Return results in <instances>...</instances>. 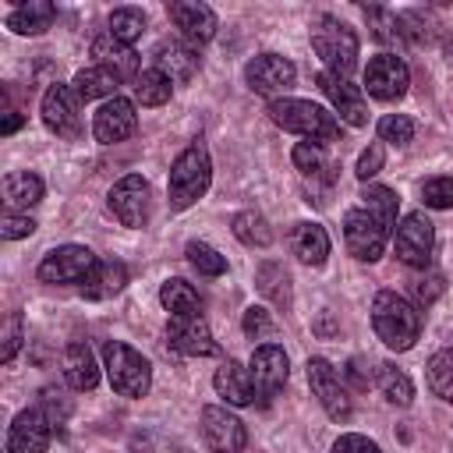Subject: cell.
Listing matches in <instances>:
<instances>
[{"mask_svg": "<svg viewBox=\"0 0 453 453\" xmlns=\"http://www.w3.org/2000/svg\"><path fill=\"white\" fill-rule=\"evenodd\" d=\"M372 329L389 350H411L421 336V311L396 290H379L372 301Z\"/></svg>", "mask_w": 453, "mask_h": 453, "instance_id": "1", "label": "cell"}, {"mask_svg": "<svg viewBox=\"0 0 453 453\" xmlns=\"http://www.w3.org/2000/svg\"><path fill=\"white\" fill-rule=\"evenodd\" d=\"M311 35V50L315 57L326 64L329 74L336 78H350V71L357 67V35L350 25H343L333 14H315L308 25Z\"/></svg>", "mask_w": 453, "mask_h": 453, "instance_id": "2", "label": "cell"}, {"mask_svg": "<svg viewBox=\"0 0 453 453\" xmlns=\"http://www.w3.org/2000/svg\"><path fill=\"white\" fill-rule=\"evenodd\" d=\"M269 120L276 124V127H283V131H294V134H304L308 142H336L340 138V120L329 113V110H322L319 103H311V99H290V96H283V99H273L269 103Z\"/></svg>", "mask_w": 453, "mask_h": 453, "instance_id": "3", "label": "cell"}, {"mask_svg": "<svg viewBox=\"0 0 453 453\" xmlns=\"http://www.w3.org/2000/svg\"><path fill=\"white\" fill-rule=\"evenodd\" d=\"M212 180V159L202 138H195L170 166V180H166V195H170V209H188L195 205Z\"/></svg>", "mask_w": 453, "mask_h": 453, "instance_id": "4", "label": "cell"}, {"mask_svg": "<svg viewBox=\"0 0 453 453\" xmlns=\"http://www.w3.org/2000/svg\"><path fill=\"white\" fill-rule=\"evenodd\" d=\"M103 368H106V379H110L117 396L138 400L152 386V365L134 347H127L120 340H106L103 343Z\"/></svg>", "mask_w": 453, "mask_h": 453, "instance_id": "5", "label": "cell"}, {"mask_svg": "<svg viewBox=\"0 0 453 453\" xmlns=\"http://www.w3.org/2000/svg\"><path fill=\"white\" fill-rule=\"evenodd\" d=\"M389 237H393V230L382 219H375L368 209H361V205L357 209H347V216H343V241H347V251L357 262L382 258Z\"/></svg>", "mask_w": 453, "mask_h": 453, "instance_id": "6", "label": "cell"}, {"mask_svg": "<svg viewBox=\"0 0 453 453\" xmlns=\"http://www.w3.org/2000/svg\"><path fill=\"white\" fill-rule=\"evenodd\" d=\"M393 251L411 269H428L435 251V226L425 212H407L393 230Z\"/></svg>", "mask_w": 453, "mask_h": 453, "instance_id": "7", "label": "cell"}, {"mask_svg": "<svg viewBox=\"0 0 453 453\" xmlns=\"http://www.w3.org/2000/svg\"><path fill=\"white\" fill-rule=\"evenodd\" d=\"M96 262L99 258L92 255V248H85V244H60V248L42 255L35 276L42 283H53V287H60V283H85V276L96 269Z\"/></svg>", "mask_w": 453, "mask_h": 453, "instance_id": "8", "label": "cell"}, {"mask_svg": "<svg viewBox=\"0 0 453 453\" xmlns=\"http://www.w3.org/2000/svg\"><path fill=\"white\" fill-rule=\"evenodd\" d=\"M294 78H297L294 60H287L280 53H258L244 67V85L255 96H269V99H283V92L294 85Z\"/></svg>", "mask_w": 453, "mask_h": 453, "instance_id": "9", "label": "cell"}, {"mask_svg": "<svg viewBox=\"0 0 453 453\" xmlns=\"http://www.w3.org/2000/svg\"><path fill=\"white\" fill-rule=\"evenodd\" d=\"M39 113H42V124L57 134V138H81V117H78V96L71 85L64 81H53L39 103Z\"/></svg>", "mask_w": 453, "mask_h": 453, "instance_id": "10", "label": "cell"}, {"mask_svg": "<svg viewBox=\"0 0 453 453\" xmlns=\"http://www.w3.org/2000/svg\"><path fill=\"white\" fill-rule=\"evenodd\" d=\"M251 382H255V396L258 400H273L283 386H287V375H290V361H287V350L280 343H258L251 350Z\"/></svg>", "mask_w": 453, "mask_h": 453, "instance_id": "11", "label": "cell"}, {"mask_svg": "<svg viewBox=\"0 0 453 453\" xmlns=\"http://www.w3.org/2000/svg\"><path fill=\"white\" fill-rule=\"evenodd\" d=\"M308 386H311V393L319 396L322 411L333 421H347L350 418V393H347L340 372L326 357H308Z\"/></svg>", "mask_w": 453, "mask_h": 453, "instance_id": "12", "label": "cell"}, {"mask_svg": "<svg viewBox=\"0 0 453 453\" xmlns=\"http://www.w3.org/2000/svg\"><path fill=\"white\" fill-rule=\"evenodd\" d=\"M407 85H411V71H407L403 57L379 53V57L368 60V67H365V88H368L372 99L393 103V99H400L407 92Z\"/></svg>", "mask_w": 453, "mask_h": 453, "instance_id": "13", "label": "cell"}, {"mask_svg": "<svg viewBox=\"0 0 453 453\" xmlns=\"http://www.w3.org/2000/svg\"><path fill=\"white\" fill-rule=\"evenodd\" d=\"M106 205H110V212H113L124 226H145V219H149V205H152L149 180L138 177V173L120 177V180L110 188Z\"/></svg>", "mask_w": 453, "mask_h": 453, "instance_id": "14", "label": "cell"}, {"mask_svg": "<svg viewBox=\"0 0 453 453\" xmlns=\"http://www.w3.org/2000/svg\"><path fill=\"white\" fill-rule=\"evenodd\" d=\"M202 439L212 453H241L248 446V428L226 407L209 403V407H202Z\"/></svg>", "mask_w": 453, "mask_h": 453, "instance_id": "15", "label": "cell"}, {"mask_svg": "<svg viewBox=\"0 0 453 453\" xmlns=\"http://www.w3.org/2000/svg\"><path fill=\"white\" fill-rule=\"evenodd\" d=\"M166 343L177 354H188V357H212V354H219V343L212 340V329H209V322L202 315H170Z\"/></svg>", "mask_w": 453, "mask_h": 453, "instance_id": "16", "label": "cell"}, {"mask_svg": "<svg viewBox=\"0 0 453 453\" xmlns=\"http://www.w3.org/2000/svg\"><path fill=\"white\" fill-rule=\"evenodd\" d=\"M53 435V421L42 414V407H25L14 414L7 428V453H46Z\"/></svg>", "mask_w": 453, "mask_h": 453, "instance_id": "17", "label": "cell"}, {"mask_svg": "<svg viewBox=\"0 0 453 453\" xmlns=\"http://www.w3.org/2000/svg\"><path fill=\"white\" fill-rule=\"evenodd\" d=\"M166 14L170 21L177 25L180 39L191 42V46H202L216 35L219 21H216V11L209 4H198V0H170L166 4Z\"/></svg>", "mask_w": 453, "mask_h": 453, "instance_id": "18", "label": "cell"}, {"mask_svg": "<svg viewBox=\"0 0 453 453\" xmlns=\"http://www.w3.org/2000/svg\"><path fill=\"white\" fill-rule=\"evenodd\" d=\"M134 127H138V113H134V103L124 96L106 99L92 117V134L99 145H117V142L131 138Z\"/></svg>", "mask_w": 453, "mask_h": 453, "instance_id": "19", "label": "cell"}, {"mask_svg": "<svg viewBox=\"0 0 453 453\" xmlns=\"http://www.w3.org/2000/svg\"><path fill=\"white\" fill-rule=\"evenodd\" d=\"M315 85L326 92L329 106L340 113V120H347L350 127H361L368 124V106H365V96L357 85H350V78H336L329 71H319L315 74Z\"/></svg>", "mask_w": 453, "mask_h": 453, "instance_id": "20", "label": "cell"}, {"mask_svg": "<svg viewBox=\"0 0 453 453\" xmlns=\"http://www.w3.org/2000/svg\"><path fill=\"white\" fill-rule=\"evenodd\" d=\"M152 67L163 71L173 85H188L198 74L202 60H198V50L191 42H184V39H163L152 50Z\"/></svg>", "mask_w": 453, "mask_h": 453, "instance_id": "21", "label": "cell"}, {"mask_svg": "<svg viewBox=\"0 0 453 453\" xmlns=\"http://www.w3.org/2000/svg\"><path fill=\"white\" fill-rule=\"evenodd\" d=\"M212 386H216V393H219V396L230 403V407H248V403L255 400V382H251V372H248L241 361H234V357H226V361L216 368Z\"/></svg>", "mask_w": 453, "mask_h": 453, "instance_id": "22", "label": "cell"}, {"mask_svg": "<svg viewBox=\"0 0 453 453\" xmlns=\"http://www.w3.org/2000/svg\"><path fill=\"white\" fill-rule=\"evenodd\" d=\"M92 57H96V64L110 67L120 81H124V78H138V74H142V71H138V53H134V46H127V42L113 39L110 32L92 39Z\"/></svg>", "mask_w": 453, "mask_h": 453, "instance_id": "23", "label": "cell"}, {"mask_svg": "<svg viewBox=\"0 0 453 453\" xmlns=\"http://www.w3.org/2000/svg\"><path fill=\"white\" fill-rule=\"evenodd\" d=\"M64 379L71 389L85 393V389H96L99 386V365H96V354L88 343L74 340L64 347Z\"/></svg>", "mask_w": 453, "mask_h": 453, "instance_id": "24", "label": "cell"}, {"mask_svg": "<svg viewBox=\"0 0 453 453\" xmlns=\"http://www.w3.org/2000/svg\"><path fill=\"white\" fill-rule=\"evenodd\" d=\"M290 251L304 265H322L326 255H329V234H326V226L322 223H311V219L297 223L290 230Z\"/></svg>", "mask_w": 453, "mask_h": 453, "instance_id": "25", "label": "cell"}, {"mask_svg": "<svg viewBox=\"0 0 453 453\" xmlns=\"http://www.w3.org/2000/svg\"><path fill=\"white\" fill-rule=\"evenodd\" d=\"M124 283H127V265L117 262V258H106V262H96V269L85 276L81 294H85L88 301H106V297L120 294Z\"/></svg>", "mask_w": 453, "mask_h": 453, "instance_id": "26", "label": "cell"}, {"mask_svg": "<svg viewBox=\"0 0 453 453\" xmlns=\"http://www.w3.org/2000/svg\"><path fill=\"white\" fill-rule=\"evenodd\" d=\"M53 18H57V7L50 0H28L7 14V28L18 35H42L53 25Z\"/></svg>", "mask_w": 453, "mask_h": 453, "instance_id": "27", "label": "cell"}, {"mask_svg": "<svg viewBox=\"0 0 453 453\" xmlns=\"http://www.w3.org/2000/svg\"><path fill=\"white\" fill-rule=\"evenodd\" d=\"M42 191H46V184L32 170H14V173L4 177V205H7V212L42 202Z\"/></svg>", "mask_w": 453, "mask_h": 453, "instance_id": "28", "label": "cell"}, {"mask_svg": "<svg viewBox=\"0 0 453 453\" xmlns=\"http://www.w3.org/2000/svg\"><path fill=\"white\" fill-rule=\"evenodd\" d=\"M71 88H74V96L85 99V103H88V99H113L117 88H120V78H117L110 67L92 64V67H81V71L74 74Z\"/></svg>", "mask_w": 453, "mask_h": 453, "instance_id": "29", "label": "cell"}, {"mask_svg": "<svg viewBox=\"0 0 453 453\" xmlns=\"http://www.w3.org/2000/svg\"><path fill=\"white\" fill-rule=\"evenodd\" d=\"M159 304H163L170 315H202V297H198V290H195L188 280H180V276H173V280H166V283L159 287Z\"/></svg>", "mask_w": 453, "mask_h": 453, "instance_id": "30", "label": "cell"}, {"mask_svg": "<svg viewBox=\"0 0 453 453\" xmlns=\"http://www.w3.org/2000/svg\"><path fill=\"white\" fill-rule=\"evenodd\" d=\"M375 386H379V393H382L389 403H396V407H411V400H414V382H411V375H407L403 368H396L393 361H382V365H379Z\"/></svg>", "mask_w": 453, "mask_h": 453, "instance_id": "31", "label": "cell"}, {"mask_svg": "<svg viewBox=\"0 0 453 453\" xmlns=\"http://www.w3.org/2000/svg\"><path fill=\"white\" fill-rule=\"evenodd\" d=\"M425 382L442 403H453V347H442L425 361Z\"/></svg>", "mask_w": 453, "mask_h": 453, "instance_id": "32", "label": "cell"}, {"mask_svg": "<svg viewBox=\"0 0 453 453\" xmlns=\"http://www.w3.org/2000/svg\"><path fill=\"white\" fill-rule=\"evenodd\" d=\"M230 230H234V237H237L241 244H248V248H269V244H273V226H269V219H265L262 212H255V209L237 212V216L230 219Z\"/></svg>", "mask_w": 453, "mask_h": 453, "instance_id": "33", "label": "cell"}, {"mask_svg": "<svg viewBox=\"0 0 453 453\" xmlns=\"http://www.w3.org/2000/svg\"><path fill=\"white\" fill-rule=\"evenodd\" d=\"M255 287L273 304H280V308L290 304V273L283 269V262H262L255 273Z\"/></svg>", "mask_w": 453, "mask_h": 453, "instance_id": "34", "label": "cell"}, {"mask_svg": "<svg viewBox=\"0 0 453 453\" xmlns=\"http://www.w3.org/2000/svg\"><path fill=\"white\" fill-rule=\"evenodd\" d=\"M361 209H368L375 219H382L389 230H396L400 198H396L393 188H386V184H365V188H361Z\"/></svg>", "mask_w": 453, "mask_h": 453, "instance_id": "35", "label": "cell"}, {"mask_svg": "<svg viewBox=\"0 0 453 453\" xmlns=\"http://www.w3.org/2000/svg\"><path fill=\"white\" fill-rule=\"evenodd\" d=\"M170 92H173V81L156 67H145L134 78V103H142V106H163L170 99Z\"/></svg>", "mask_w": 453, "mask_h": 453, "instance_id": "36", "label": "cell"}, {"mask_svg": "<svg viewBox=\"0 0 453 453\" xmlns=\"http://www.w3.org/2000/svg\"><path fill=\"white\" fill-rule=\"evenodd\" d=\"M365 18H368V28L379 42L386 46H403V21L386 11V7H365Z\"/></svg>", "mask_w": 453, "mask_h": 453, "instance_id": "37", "label": "cell"}, {"mask_svg": "<svg viewBox=\"0 0 453 453\" xmlns=\"http://www.w3.org/2000/svg\"><path fill=\"white\" fill-rule=\"evenodd\" d=\"M145 32V14L138 7H113L110 11V35L120 39V42H134L138 35Z\"/></svg>", "mask_w": 453, "mask_h": 453, "instance_id": "38", "label": "cell"}, {"mask_svg": "<svg viewBox=\"0 0 453 453\" xmlns=\"http://www.w3.org/2000/svg\"><path fill=\"white\" fill-rule=\"evenodd\" d=\"M290 159H294V166H297L304 177H311V180H319V177H326V170H333L319 142H297L294 152H290Z\"/></svg>", "mask_w": 453, "mask_h": 453, "instance_id": "39", "label": "cell"}, {"mask_svg": "<svg viewBox=\"0 0 453 453\" xmlns=\"http://www.w3.org/2000/svg\"><path fill=\"white\" fill-rule=\"evenodd\" d=\"M184 255H188V262H191L202 276H223V273H226V258H223L212 244H205V241H188Z\"/></svg>", "mask_w": 453, "mask_h": 453, "instance_id": "40", "label": "cell"}, {"mask_svg": "<svg viewBox=\"0 0 453 453\" xmlns=\"http://www.w3.org/2000/svg\"><path fill=\"white\" fill-rule=\"evenodd\" d=\"M379 142L403 149L407 142H414V120L407 113H386L379 120Z\"/></svg>", "mask_w": 453, "mask_h": 453, "instance_id": "41", "label": "cell"}, {"mask_svg": "<svg viewBox=\"0 0 453 453\" xmlns=\"http://www.w3.org/2000/svg\"><path fill=\"white\" fill-rule=\"evenodd\" d=\"M421 202L428 209H453V177H428L421 184Z\"/></svg>", "mask_w": 453, "mask_h": 453, "instance_id": "42", "label": "cell"}, {"mask_svg": "<svg viewBox=\"0 0 453 453\" xmlns=\"http://www.w3.org/2000/svg\"><path fill=\"white\" fill-rule=\"evenodd\" d=\"M21 343H25V329H21V311H11V315H7V322H4V343H0V361H4V365H11V361H14V354L21 350Z\"/></svg>", "mask_w": 453, "mask_h": 453, "instance_id": "43", "label": "cell"}, {"mask_svg": "<svg viewBox=\"0 0 453 453\" xmlns=\"http://www.w3.org/2000/svg\"><path fill=\"white\" fill-rule=\"evenodd\" d=\"M411 290H414V301H418L421 308H428V304L446 290V276H442V273H425V276L414 280Z\"/></svg>", "mask_w": 453, "mask_h": 453, "instance_id": "44", "label": "cell"}, {"mask_svg": "<svg viewBox=\"0 0 453 453\" xmlns=\"http://www.w3.org/2000/svg\"><path fill=\"white\" fill-rule=\"evenodd\" d=\"M382 163H386V145L382 142H372L361 156H357V166H354V173L361 177V180H368V177H375L379 170H382Z\"/></svg>", "mask_w": 453, "mask_h": 453, "instance_id": "45", "label": "cell"}, {"mask_svg": "<svg viewBox=\"0 0 453 453\" xmlns=\"http://www.w3.org/2000/svg\"><path fill=\"white\" fill-rule=\"evenodd\" d=\"M35 230V219L28 212H4L0 219V237L4 241H18V237H28Z\"/></svg>", "mask_w": 453, "mask_h": 453, "instance_id": "46", "label": "cell"}, {"mask_svg": "<svg viewBox=\"0 0 453 453\" xmlns=\"http://www.w3.org/2000/svg\"><path fill=\"white\" fill-rule=\"evenodd\" d=\"M57 396H64V393L53 389V386H46V389H42V400H39V407H42V414L53 421V428H60L64 418L71 414V403H67V400H57Z\"/></svg>", "mask_w": 453, "mask_h": 453, "instance_id": "47", "label": "cell"}, {"mask_svg": "<svg viewBox=\"0 0 453 453\" xmlns=\"http://www.w3.org/2000/svg\"><path fill=\"white\" fill-rule=\"evenodd\" d=\"M333 453H382L379 442H372L368 435L361 432H343L336 442H333Z\"/></svg>", "mask_w": 453, "mask_h": 453, "instance_id": "48", "label": "cell"}, {"mask_svg": "<svg viewBox=\"0 0 453 453\" xmlns=\"http://www.w3.org/2000/svg\"><path fill=\"white\" fill-rule=\"evenodd\" d=\"M244 333L251 336V340H258V336H265V333H273V319H269V311L262 308V304H251L248 311H244Z\"/></svg>", "mask_w": 453, "mask_h": 453, "instance_id": "49", "label": "cell"}, {"mask_svg": "<svg viewBox=\"0 0 453 453\" xmlns=\"http://www.w3.org/2000/svg\"><path fill=\"white\" fill-rule=\"evenodd\" d=\"M18 127H21V113H18V110H7V113H4V124H0V131H4V134H14Z\"/></svg>", "mask_w": 453, "mask_h": 453, "instance_id": "50", "label": "cell"}, {"mask_svg": "<svg viewBox=\"0 0 453 453\" xmlns=\"http://www.w3.org/2000/svg\"><path fill=\"white\" fill-rule=\"evenodd\" d=\"M347 372H350V375H354V379H357V386H368V379H365V375H361V361H357V357H354V361H350V368H347Z\"/></svg>", "mask_w": 453, "mask_h": 453, "instance_id": "51", "label": "cell"}]
</instances>
